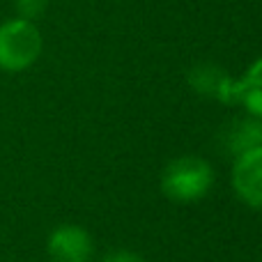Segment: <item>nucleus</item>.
<instances>
[{
    "mask_svg": "<svg viewBox=\"0 0 262 262\" xmlns=\"http://www.w3.org/2000/svg\"><path fill=\"white\" fill-rule=\"evenodd\" d=\"M14 5H16L18 18L35 21V18H39L41 14L46 12V7H49V0H14Z\"/></svg>",
    "mask_w": 262,
    "mask_h": 262,
    "instance_id": "obj_8",
    "label": "nucleus"
},
{
    "mask_svg": "<svg viewBox=\"0 0 262 262\" xmlns=\"http://www.w3.org/2000/svg\"><path fill=\"white\" fill-rule=\"evenodd\" d=\"M237 106L262 120V58H258L242 78H237Z\"/></svg>",
    "mask_w": 262,
    "mask_h": 262,
    "instance_id": "obj_7",
    "label": "nucleus"
},
{
    "mask_svg": "<svg viewBox=\"0 0 262 262\" xmlns=\"http://www.w3.org/2000/svg\"><path fill=\"white\" fill-rule=\"evenodd\" d=\"M214 186V168L209 161L193 154L177 157L163 168L161 191L172 203H195Z\"/></svg>",
    "mask_w": 262,
    "mask_h": 262,
    "instance_id": "obj_1",
    "label": "nucleus"
},
{
    "mask_svg": "<svg viewBox=\"0 0 262 262\" xmlns=\"http://www.w3.org/2000/svg\"><path fill=\"white\" fill-rule=\"evenodd\" d=\"M44 49L39 28L28 18H9L0 26V69L7 74L26 72Z\"/></svg>",
    "mask_w": 262,
    "mask_h": 262,
    "instance_id": "obj_2",
    "label": "nucleus"
},
{
    "mask_svg": "<svg viewBox=\"0 0 262 262\" xmlns=\"http://www.w3.org/2000/svg\"><path fill=\"white\" fill-rule=\"evenodd\" d=\"M101 262H147L143 255L134 253V251H113V253L104 255Z\"/></svg>",
    "mask_w": 262,
    "mask_h": 262,
    "instance_id": "obj_9",
    "label": "nucleus"
},
{
    "mask_svg": "<svg viewBox=\"0 0 262 262\" xmlns=\"http://www.w3.org/2000/svg\"><path fill=\"white\" fill-rule=\"evenodd\" d=\"M223 149L230 154H242L246 149H253L262 145V120L253 118V115H242V118L232 120L230 124L226 127L221 136Z\"/></svg>",
    "mask_w": 262,
    "mask_h": 262,
    "instance_id": "obj_6",
    "label": "nucleus"
},
{
    "mask_svg": "<svg viewBox=\"0 0 262 262\" xmlns=\"http://www.w3.org/2000/svg\"><path fill=\"white\" fill-rule=\"evenodd\" d=\"M232 189L244 205L262 209V145L235 157Z\"/></svg>",
    "mask_w": 262,
    "mask_h": 262,
    "instance_id": "obj_4",
    "label": "nucleus"
},
{
    "mask_svg": "<svg viewBox=\"0 0 262 262\" xmlns=\"http://www.w3.org/2000/svg\"><path fill=\"white\" fill-rule=\"evenodd\" d=\"M191 90L198 92L200 97L216 99L226 106H237V78H232L223 67L214 62H198L189 69Z\"/></svg>",
    "mask_w": 262,
    "mask_h": 262,
    "instance_id": "obj_5",
    "label": "nucleus"
},
{
    "mask_svg": "<svg viewBox=\"0 0 262 262\" xmlns=\"http://www.w3.org/2000/svg\"><path fill=\"white\" fill-rule=\"evenodd\" d=\"M46 253L53 262H92L95 242L83 226L62 223L51 230L46 239Z\"/></svg>",
    "mask_w": 262,
    "mask_h": 262,
    "instance_id": "obj_3",
    "label": "nucleus"
}]
</instances>
